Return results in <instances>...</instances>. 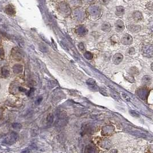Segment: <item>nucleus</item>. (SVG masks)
<instances>
[{
  "instance_id": "f257e3e1",
  "label": "nucleus",
  "mask_w": 153,
  "mask_h": 153,
  "mask_svg": "<svg viewBox=\"0 0 153 153\" xmlns=\"http://www.w3.org/2000/svg\"><path fill=\"white\" fill-rule=\"evenodd\" d=\"M140 51L143 56L147 57H152L153 48L152 44H142L140 46Z\"/></svg>"
},
{
  "instance_id": "f03ea898",
  "label": "nucleus",
  "mask_w": 153,
  "mask_h": 153,
  "mask_svg": "<svg viewBox=\"0 0 153 153\" xmlns=\"http://www.w3.org/2000/svg\"><path fill=\"white\" fill-rule=\"evenodd\" d=\"M133 38L129 34H124L121 38V43L124 45H130L133 43Z\"/></svg>"
},
{
  "instance_id": "7ed1b4c3",
  "label": "nucleus",
  "mask_w": 153,
  "mask_h": 153,
  "mask_svg": "<svg viewBox=\"0 0 153 153\" xmlns=\"http://www.w3.org/2000/svg\"><path fill=\"white\" fill-rule=\"evenodd\" d=\"M114 131V128L111 125L105 126L102 128V134L103 135H111Z\"/></svg>"
},
{
  "instance_id": "20e7f679",
  "label": "nucleus",
  "mask_w": 153,
  "mask_h": 153,
  "mask_svg": "<svg viewBox=\"0 0 153 153\" xmlns=\"http://www.w3.org/2000/svg\"><path fill=\"white\" fill-rule=\"evenodd\" d=\"M12 55L14 58L17 59H20L22 57L23 54L20 49L15 48L12 50Z\"/></svg>"
},
{
  "instance_id": "39448f33",
  "label": "nucleus",
  "mask_w": 153,
  "mask_h": 153,
  "mask_svg": "<svg viewBox=\"0 0 153 153\" xmlns=\"http://www.w3.org/2000/svg\"><path fill=\"white\" fill-rule=\"evenodd\" d=\"M123 59V56L121 53H117L114 54L112 58V61L115 65H119L120 63L122 62Z\"/></svg>"
},
{
  "instance_id": "423d86ee",
  "label": "nucleus",
  "mask_w": 153,
  "mask_h": 153,
  "mask_svg": "<svg viewBox=\"0 0 153 153\" xmlns=\"http://www.w3.org/2000/svg\"><path fill=\"white\" fill-rule=\"evenodd\" d=\"M5 11L7 15H10V16H14L15 15L16 12L15 8H14L13 6H12L11 4H8L7 5L5 8Z\"/></svg>"
},
{
  "instance_id": "0eeeda50",
  "label": "nucleus",
  "mask_w": 153,
  "mask_h": 153,
  "mask_svg": "<svg viewBox=\"0 0 153 153\" xmlns=\"http://www.w3.org/2000/svg\"><path fill=\"white\" fill-rule=\"evenodd\" d=\"M136 94L142 99H145L148 95V90L146 88H140L136 91Z\"/></svg>"
},
{
  "instance_id": "6e6552de",
  "label": "nucleus",
  "mask_w": 153,
  "mask_h": 153,
  "mask_svg": "<svg viewBox=\"0 0 153 153\" xmlns=\"http://www.w3.org/2000/svg\"><path fill=\"white\" fill-rule=\"evenodd\" d=\"M86 83H87L88 86L91 89H92L93 91H96L98 90V86L97 85V84L96 83V82L94 80V79H88Z\"/></svg>"
},
{
  "instance_id": "1a4fd4ad",
  "label": "nucleus",
  "mask_w": 153,
  "mask_h": 153,
  "mask_svg": "<svg viewBox=\"0 0 153 153\" xmlns=\"http://www.w3.org/2000/svg\"><path fill=\"white\" fill-rule=\"evenodd\" d=\"M115 29L118 32H121L124 29V24L123 21L119 20L116 21L115 24Z\"/></svg>"
},
{
  "instance_id": "9d476101",
  "label": "nucleus",
  "mask_w": 153,
  "mask_h": 153,
  "mask_svg": "<svg viewBox=\"0 0 153 153\" xmlns=\"http://www.w3.org/2000/svg\"><path fill=\"white\" fill-rule=\"evenodd\" d=\"M10 75V70L7 67H3L1 69V76L3 78H6Z\"/></svg>"
},
{
  "instance_id": "9b49d317",
  "label": "nucleus",
  "mask_w": 153,
  "mask_h": 153,
  "mask_svg": "<svg viewBox=\"0 0 153 153\" xmlns=\"http://www.w3.org/2000/svg\"><path fill=\"white\" fill-rule=\"evenodd\" d=\"M84 153H98V150L94 146L89 145L85 147Z\"/></svg>"
},
{
  "instance_id": "f8f14e48",
  "label": "nucleus",
  "mask_w": 153,
  "mask_h": 153,
  "mask_svg": "<svg viewBox=\"0 0 153 153\" xmlns=\"http://www.w3.org/2000/svg\"><path fill=\"white\" fill-rule=\"evenodd\" d=\"M76 32L80 35H85L87 33L88 31L84 26L80 25L76 28Z\"/></svg>"
},
{
  "instance_id": "ddd939ff",
  "label": "nucleus",
  "mask_w": 153,
  "mask_h": 153,
  "mask_svg": "<svg viewBox=\"0 0 153 153\" xmlns=\"http://www.w3.org/2000/svg\"><path fill=\"white\" fill-rule=\"evenodd\" d=\"M13 71L16 74H18V73H21L23 71V66L18 64H15L13 67Z\"/></svg>"
},
{
  "instance_id": "4468645a",
  "label": "nucleus",
  "mask_w": 153,
  "mask_h": 153,
  "mask_svg": "<svg viewBox=\"0 0 153 153\" xmlns=\"http://www.w3.org/2000/svg\"><path fill=\"white\" fill-rule=\"evenodd\" d=\"M152 77L150 76H148V75H146V76H143V78L142 79V84H144V85H150V84L152 83Z\"/></svg>"
},
{
  "instance_id": "2eb2a0df",
  "label": "nucleus",
  "mask_w": 153,
  "mask_h": 153,
  "mask_svg": "<svg viewBox=\"0 0 153 153\" xmlns=\"http://www.w3.org/2000/svg\"><path fill=\"white\" fill-rule=\"evenodd\" d=\"M88 11L91 13V15L92 16H96L99 15V8L95 6H91V7H89V8L88 9Z\"/></svg>"
},
{
  "instance_id": "dca6fc26",
  "label": "nucleus",
  "mask_w": 153,
  "mask_h": 153,
  "mask_svg": "<svg viewBox=\"0 0 153 153\" xmlns=\"http://www.w3.org/2000/svg\"><path fill=\"white\" fill-rule=\"evenodd\" d=\"M133 17L135 21H139L142 20V18H143V15H142V13L140 12L136 11L133 13Z\"/></svg>"
},
{
  "instance_id": "f3484780",
  "label": "nucleus",
  "mask_w": 153,
  "mask_h": 153,
  "mask_svg": "<svg viewBox=\"0 0 153 153\" xmlns=\"http://www.w3.org/2000/svg\"><path fill=\"white\" fill-rule=\"evenodd\" d=\"M129 29L132 33H137L140 31L141 26L138 25H133L130 26Z\"/></svg>"
},
{
  "instance_id": "a211bd4d",
  "label": "nucleus",
  "mask_w": 153,
  "mask_h": 153,
  "mask_svg": "<svg viewBox=\"0 0 153 153\" xmlns=\"http://www.w3.org/2000/svg\"><path fill=\"white\" fill-rule=\"evenodd\" d=\"M124 13V8L123 6H117L116 8L115 14L118 16H120L123 15Z\"/></svg>"
},
{
  "instance_id": "6ab92c4d",
  "label": "nucleus",
  "mask_w": 153,
  "mask_h": 153,
  "mask_svg": "<svg viewBox=\"0 0 153 153\" xmlns=\"http://www.w3.org/2000/svg\"><path fill=\"white\" fill-rule=\"evenodd\" d=\"M102 29L105 32H109L111 31V25L108 22H105L102 25Z\"/></svg>"
},
{
  "instance_id": "aec40b11",
  "label": "nucleus",
  "mask_w": 153,
  "mask_h": 153,
  "mask_svg": "<svg viewBox=\"0 0 153 153\" xmlns=\"http://www.w3.org/2000/svg\"><path fill=\"white\" fill-rule=\"evenodd\" d=\"M18 138V135H17V133H15V132H12V133L10 134V141H11L12 142H15L16 141V140Z\"/></svg>"
},
{
  "instance_id": "412c9836",
  "label": "nucleus",
  "mask_w": 153,
  "mask_h": 153,
  "mask_svg": "<svg viewBox=\"0 0 153 153\" xmlns=\"http://www.w3.org/2000/svg\"><path fill=\"white\" fill-rule=\"evenodd\" d=\"M84 57H85L86 59L88 60H92L94 57V56H93V54L91 53L90 52H88V51H86L84 53Z\"/></svg>"
},
{
  "instance_id": "4be33fe9",
  "label": "nucleus",
  "mask_w": 153,
  "mask_h": 153,
  "mask_svg": "<svg viewBox=\"0 0 153 153\" xmlns=\"http://www.w3.org/2000/svg\"><path fill=\"white\" fill-rule=\"evenodd\" d=\"M111 146V142H110L108 140H104L103 143H102V147L104 149H108L109 147Z\"/></svg>"
},
{
  "instance_id": "5701e85b",
  "label": "nucleus",
  "mask_w": 153,
  "mask_h": 153,
  "mask_svg": "<svg viewBox=\"0 0 153 153\" xmlns=\"http://www.w3.org/2000/svg\"><path fill=\"white\" fill-rule=\"evenodd\" d=\"M75 16H76V17L78 19L82 18L83 16V15H84V13H83V12L81 10H76V11L75 12Z\"/></svg>"
},
{
  "instance_id": "b1692460",
  "label": "nucleus",
  "mask_w": 153,
  "mask_h": 153,
  "mask_svg": "<svg viewBox=\"0 0 153 153\" xmlns=\"http://www.w3.org/2000/svg\"><path fill=\"white\" fill-rule=\"evenodd\" d=\"M139 73V71L138 69H137L135 67H132L131 68V69H130V75H133V74H138V73Z\"/></svg>"
},
{
  "instance_id": "393cba45",
  "label": "nucleus",
  "mask_w": 153,
  "mask_h": 153,
  "mask_svg": "<svg viewBox=\"0 0 153 153\" xmlns=\"http://www.w3.org/2000/svg\"><path fill=\"white\" fill-rule=\"evenodd\" d=\"M125 79L126 80H127L129 82L132 83H134L135 82V79H134V77L132 76L131 75H128L127 76H126Z\"/></svg>"
},
{
  "instance_id": "a878e982",
  "label": "nucleus",
  "mask_w": 153,
  "mask_h": 153,
  "mask_svg": "<svg viewBox=\"0 0 153 153\" xmlns=\"http://www.w3.org/2000/svg\"><path fill=\"white\" fill-rule=\"evenodd\" d=\"M53 116L52 114H50L47 117V122L49 124H51L53 122Z\"/></svg>"
},
{
  "instance_id": "bb28decb",
  "label": "nucleus",
  "mask_w": 153,
  "mask_h": 153,
  "mask_svg": "<svg viewBox=\"0 0 153 153\" xmlns=\"http://www.w3.org/2000/svg\"><path fill=\"white\" fill-rule=\"evenodd\" d=\"M12 126H13V127L14 128H15V129H18V130L21 129L22 127L21 124L18 123H15L12 124Z\"/></svg>"
},
{
  "instance_id": "cd10ccee",
  "label": "nucleus",
  "mask_w": 153,
  "mask_h": 153,
  "mask_svg": "<svg viewBox=\"0 0 153 153\" xmlns=\"http://www.w3.org/2000/svg\"><path fill=\"white\" fill-rule=\"evenodd\" d=\"M130 114H131V115L133 116V117H139V115L136 112L134 111H133V110H131L130 111Z\"/></svg>"
},
{
  "instance_id": "c85d7f7f",
  "label": "nucleus",
  "mask_w": 153,
  "mask_h": 153,
  "mask_svg": "<svg viewBox=\"0 0 153 153\" xmlns=\"http://www.w3.org/2000/svg\"><path fill=\"white\" fill-rule=\"evenodd\" d=\"M79 48L80 50L84 51L85 50V47H84V45L83 43H80L79 44Z\"/></svg>"
},
{
  "instance_id": "c756f323",
  "label": "nucleus",
  "mask_w": 153,
  "mask_h": 153,
  "mask_svg": "<svg viewBox=\"0 0 153 153\" xmlns=\"http://www.w3.org/2000/svg\"><path fill=\"white\" fill-rule=\"evenodd\" d=\"M135 52V50L134 48H130L129 49V51H128V53L130 54H133Z\"/></svg>"
},
{
  "instance_id": "7c9ffc66",
  "label": "nucleus",
  "mask_w": 153,
  "mask_h": 153,
  "mask_svg": "<svg viewBox=\"0 0 153 153\" xmlns=\"http://www.w3.org/2000/svg\"><path fill=\"white\" fill-rule=\"evenodd\" d=\"M4 56V51L2 48H0V57H3Z\"/></svg>"
},
{
  "instance_id": "2f4dec72",
  "label": "nucleus",
  "mask_w": 153,
  "mask_h": 153,
  "mask_svg": "<svg viewBox=\"0 0 153 153\" xmlns=\"http://www.w3.org/2000/svg\"><path fill=\"white\" fill-rule=\"evenodd\" d=\"M123 97L125 98V99L127 100L128 102L130 101V98H129V97H128V96L127 95L123 94Z\"/></svg>"
},
{
  "instance_id": "473e14b6",
  "label": "nucleus",
  "mask_w": 153,
  "mask_h": 153,
  "mask_svg": "<svg viewBox=\"0 0 153 153\" xmlns=\"http://www.w3.org/2000/svg\"><path fill=\"white\" fill-rule=\"evenodd\" d=\"M22 153H31V150L29 149H26L25 150H24Z\"/></svg>"
},
{
  "instance_id": "72a5a7b5",
  "label": "nucleus",
  "mask_w": 153,
  "mask_h": 153,
  "mask_svg": "<svg viewBox=\"0 0 153 153\" xmlns=\"http://www.w3.org/2000/svg\"><path fill=\"white\" fill-rule=\"evenodd\" d=\"M2 114H3V109L0 108V118H1L2 116Z\"/></svg>"
},
{
  "instance_id": "f704fd0d",
  "label": "nucleus",
  "mask_w": 153,
  "mask_h": 153,
  "mask_svg": "<svg viewBox=\"0 0 153 153\" xmlns=\"http://www.w3.org/2000/svg\"><path fill=\"white\" fill-rule=\"evenodd\" d=\"M118 151L117 150H115V149H113V150H112L111 152H110V153H117Z\"/></svg>"
},
{
  "instance_id": "c9c22d12",
  "label": "nucleus",
  "mask_w": 153,
  "mask_h": 153,
  "mask_svg": "<svg viewBox=\"0 0 153 153\" xmlns=\"http://www.w3.org/2000/svg\"><path fill=\"white\" fill-rule=\"evenodd\" d=\"M41 101H42V98H40V99H37L36 101V103L37 104H39L40 102H41Z\"/></svg>"
},
{
  "instance_id": "e433bc0d",
  "label": "nucleus",
  "mask_w": 153,
  "mask_h": 153,
  "mask_svg": "<svg viewBox=\"0 0 153 153\" xmlns=\"http://www.w3.org/2000/svg\"><path fill=\"white\" fill-rule=\"evenodd\" d=\"M2 34L0 33V42L2 41Z\"/></svg>"
},
{
  "instance_id": "4c0bfd02",
  "label": "nucleus",
  "mask_w": 153,
  "mask_h": 153,
  "mask_svg": "<svg viewBox=\"0 0 153 153\" xmlns=\"http://www.w3.org/2000/svg\"><path fill=\"white\" fill-rule=\"evenodd\" d=\"M1 84H0V89H1Z\"/></svg>"
}]
</instances>
